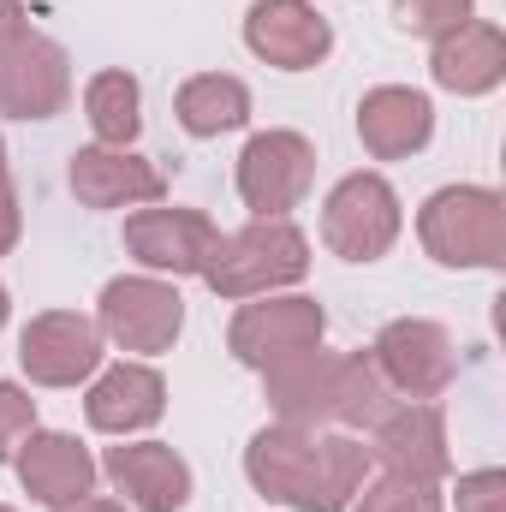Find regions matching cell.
I'll use <instances>...</instances> for the list:
<instances>
[{"instance_id": "1", "label": "cell", "mask_w": 506, "mask_h": 512, "mask_svg": "<svg viewBox=\"0 0 506 512\" xmlns=\"http://www.w3.org/2000/svg\"><path fill=\"white\" fill-rule=\"evenodd\" d=\"M370 447L346 429L268 423L245 447V477L262 501L286 512H346L370 483Z\"/></svg>"}, {"instance_id": "2", "label": "cell", "mask_w": 506, "mask_h": 512, "mask_svg": "<svg viewBox=\"0 0 506 512\" xmlns=\"http://www.w3.org/2000/svg\"><path fill=\"white\" fill-rule=\"evenodd\" d=\"M262 393L274 423L292 429H376L393 405V387L381 382L370 352H298L274 370H262Z\"/></svg>"}, {"instance_id": "3", "label": "cell", "mask_w": 506, "mask_h": 512, "mask_svg": "<svg viewBox=\"0 0 506 512\" xmlns=\"http://www.w3.org/2000/svg\"><path fill=\"white\" fill-rule=\"evenodd\" d=\"M310 274V239L274 215H251L239 233H221V245L203 268V286L227 304H245V298H268L280 286H298Z\"/></svg>"}, {"instance_id": "4", "label": "cell", "mask_w": 506, "mask_h": 512, "mask_svg": "<svg viewBox=\"0 0 506 512\" xmlns=\"http://www.w3.org/2000/svg\"><path fill=\"white\" fill-rule=\"evenodd\" d=\"M417 239L441 268H501L506 262V203L495 185H441L417 209Z\"/></svg>"}, {"instance_id": "5", "label": "cell", "mask_w": 506, "mask_h": 512, "mask_svg": "<svg viewBox=\"0 0 506 512\" xmlns=\"http://www.w3.org/2000/svg\"><path fill=\"white\" fill-rule=\"evenodd\" d=\"M96 328L114 352L131 358H161L185 334V298L161 274H120L96 298Z\"/></svg>"}, {"instance_id": "6", "label": "cell", "mask_w": 506, "mask_h": 512, "mask_svg": "<svg viewBox=\"0 0 506 512\" xmlns=\"http://www.w3.org/2000/svg\"><path fill=\"white\" fill-rule=\"evenodd\" d=\"M405 233L399 191L381 173H346L322 203V245L340 262H381Z\"/></svg>"}, {"instance_id": "7", "label": "cell", "mask_w": 506, "mask_h": 512, "mask_svg": "<svg viewBox=\"0 0 506 512\" xmlns=\"http://www.w3.org/2000/svg\"><path fill=\"white\" fill-rule=\"evenodd\" d=\"M328 334V310L304 292H268V298H245L239 316L227 322V352L245 364V370H274L298 352H316Z\"/></svg>"}, {"instance_id": "8", "label": "cell", "mask_w": 506, "mask_h": 512, "mask_svg": "<svg viewBox=\"0 0 506 512\" xmlns=\"http://www.w3.org/2000/svg\"><path fill=\"white\" fill-rule=\"evenodd\" d=\"M239 203L251 209V215H274V221H286L304 197H310V185H316V143L304 137V131H256L251 143L239 149Z\"/></svg>"}, {"instance_id": "9", "label": "cell", "mask_w": 506, "mask_h": 512, "mask_svg": "<svg viewBox=\"0 0 506 512\" xmlns=\"http://www.w3.org/2000/svg\"><path fill=\"white\" fill-rule=\"evenodd\" d=\"M370 364L393 387V399H441L459 376L453 334L429 316H393L370 340Z\"/></svg>"}, {"instance_id": "10", "label": "cell", "mask_w": 506, "mask_h": 512, "mask_svg": "<svg viewBox=\"0 0 506 512\" xmlns=\"http://www.w3.org/2000/svg\"><path fill=\"white\" fill-rule=\"evenodd\" d=\"M221 245V227L203 209H173V203H149L126 215V256L143 262L149 274H173V280H203L209 256Z\"/></svg>"}, {"instance_id": "11", "label": "cell", "mask_w": 506, "mask_h": 512, "mask_svg": "<svg viewBox=\"0 0 506 512\" xmlns=\"http://www.w3.org/2000/svg\"><path fill=\"white\" fill-rule=\"evenodd\" d=\"M72 102V54L42 36L24 30L18 42L0 48V120H54Z\"/></svg>"}, {"instance_id": "12", "label": "cell", "mask_w": 506, "mask_h": 512, "mask_svg": "<svg viewBox=\"0 0 506 512\" xmlns=\"http://www.w3.org/2000/svg\"><path fill=\"white\" fill-rule=\"evenodd\" d=\"M102 328L78 310H42L18 334V370L36 387H78L102 370Z\"/></svg>"}, {"instance_id": "13", "label": "cell", "mask_w": 506, "mask_h": 512, "mask_svg": "<svg viewBox=\"0 0 506 512\" xmlns=\"http://www.w3.org/2000/svg\"><path fill=\"white\" fill-rule=\"evenodd\" d=\"M370 459H381V471L441 483L453 471V447H447L441 405L435 399H393L387 417L370 429Z\"/></svg>"}, {"instance_id": "14", "label": "cell", "mask_w": 506, "mask_h": 512, "mask_svg": "<svg viewBox=\"0 0 506 512\" xmlns=\"http://www.w3.org/2000/svg\"><path fill=\"white\" fill-rule=\"evenodd\" d=\"M245 48L274 72H316L334 54V24L310 0H256L245 12Z\"/></svg>"}, {"instance_id": "15", "label": "cell", "mask_w": 506, "mask_h": 512, "mask_svg": "<svg viewBox=\"0 0 506 512\" xmlns=\"http://www.w3.org/2000/svg\"><path fill=\"white\" fill-rule=\"evenodd\" d=\"M12 465H18L24 495L48 512L96 495V459H90V447H84L78 435H66V429H30V435L18 441Z\"/></svg>"}, {"instance_id": "16", "label": "cell", "mask_w": 506, "mask_h": 512, "mask_svg": "<svg viewBox=\"0 0 506 512\" xmlns=\"http://www.w3.org/2000/svg\"><path fill=\"white\" fill-rule=\"evenodd\" d=\"M96 471L137 512H185L191 507V489H197L191 483V465L167 441H120V447H108V459Z\"/></svg>"}, {"instance_id": "17", "label": "cell", "mask_w": 506, "mask_h": 512, "mask_svg": "<svg viewBox=\"0 0 506 512\" xmlns=\"http://www.w3.org/2000/svg\"><path fill=\"white\" fill-rule=\"evenodd\" d=\"M84 417H90V429L131 441V435H143V429H155L167 417V376L155 364H143V358H120L114 370L90 376Z\"/></svg>"}, {"instance_id": "18", "label": "cell", "mask_w": 506, "mask_h": 512, "mask_svg": "<svg viewBox=\"0 0 506 512\" xmlns=\"http://www.w3.org/2000/svg\"><path fill=\"white\" fill-rule=\"evenodd\" d=\"M66 185L84 209H143V203L167 197V179L155 161H143L137 149H108V143L72 149Z\"/></svg>"}, {"instance_id": "19", "label": "cell", "mask_w": 506, "mask_h": 512, "mask_svg": "<svg viewBox=\"0 0 506 512\" xmlns=\"http://www.w3.org/2000/svg\"><path fill=\"white\" fill-rule=\"evenodd\" d=\"M435 137V102L411 84H376L358 102V143L370 161H411Z\"/></svg>"}, {"instance_id": "20", "label": "cell", "mask_w": 506, "mask_h": 512, "mask_svg": "<svg viewBox=\"0 0 506 512\" xmlns=\"http://www.w3.org/2000/svg\"><path fill=\"white\" fill-rule=\"evenodd\" d=\"M429 78H435V90L465 96V102L501 90L506 84V36H501V24L471 18V24H459L453 36H441L435 54H429Z\"/></svg>"}, {"instance_id": "21", "label": "cell", "mask_w": 506, "mask_h": 512, "mask_svg": "<svg viewBox=\"0 0 506 512\" xmlns=\"http://www.w3.org/2000/svg\"><path fill=\"white\" fill-rule=\"evenodd\" d=\"M173 120H179L185 137H227V131L251 126V90L233 72H197V78L179 84Z\"/></svg>"}, {"instance_id": "22", "label": "cell", "mask_w": 506, "mask_h": 512, "mask_svg": "<svg viewBox=\"0 0 506 512\" xmlns=\"http://www.w3.org/2000/svg\"><path fill=\"white\" fill-rule=\"evenodd\" d=\"M84 120H90V131H96V143L131 149L137 131H143V90H137V78L120 72V66L96 72V78L84 84Z\"/></svg>"}, {"instance_id": "23", "label": "cell", "mask_w": 506, "mask_h": 512, "mask_svg": "<svg viewBox=\"0 0 506 512\" xmlns=\"http://www.w3.org/2000/svg\"><path fill=\"white\" fill-rule=\"evenodd\" d=\"M346 512H447V501H441V483L381 471V477H370V483L358 489V501Z\"/></svg>"}, {"instance_id": "24", "label": "cell", "mask_w": 506, "mask_h": 512, "mask_svg": "<svg viewBox=\"0 0 506 512\" xmlns=\"http://www.w3.org/2000/svg\"><path fill=\"white\" fill-rule=\"evenodd\" d=\"M477 18V0H393V24L417 42H441Z\"/></svg>"}, {"instance_id": "25", "label": "cell", "mask_w": 506, "mask_h": 512, "mask_svg": "<svg viewBox=\"0 0 506 512\" xmlns=\"http://www.w3.org/2000/svg\"><path fill=\"white\" fill-rule=\"evenodd\" d=\"M30 429H36V399L18 382H0V465H12V453Z\"/></svg>"}, {"instance_id": "26", "label": "cell", "mask_w": 506, "mask_h": 512, "mask_svg": "<svg viewBox=\"0 0 506 512\" xmlns=\"http://www.w3.org/2000/svg\"><path fill=\"white\" fill-rule=\"evenodd\" d=\"M459 512H506V471H471L459 477Z\"/></svg>"}, {"instance_id": "27", "label": "cell", "mask_w": 506, "mask_h": 512, "mask_svg": "<svg viewBox=\"0 0 506 512\" xmlns=\"http://www.w3.org/2000/svg\"><path fill=\"white\" fill-rule=\"evenodd\" d=\"M24 239V209H18V191H12V167H6V143H0V256L18 251Z\"/></svg>"}, {"instance_id": "28", "label": "cell", "mask_w": 506, "mask_h": 512, "mask_svg": "<svg viewBox=\"0 0 506 512\" xmlns=\"http://www.w3.org/2000/svg\"><path fill=\"white\" fill-rule=\"evenodd\" d=\"M24 30H30V6H24V0H0V48L18 42Z\"/></svg>"}, {"instance_id": "29", "label": "cell", "mask_w": 506, "mask_h": 512, "mask_svg": "<svg viewBox=\"0 0 506 512\" xmlns=\"http://www.w3.org/2000/svg\"><path fill=\"white\" fill-rule=\"evenodd\" d=\"M60 512H131L126 501H108V495H84V501H72V507H60Z\"/></svg>"}, {"instance_id": "30", "label": "cell", "mask_w": 506, "mask_h": 512, "mask_svg": "<svg viewBox=\"0 0 506 512\" xmlns=\"http://www.w3.org/2000/svg\"><path fill=\"white\" fill-rule=\"evenodd\" d=\"M6 316H12V292L0 286V328H6Z\"/></svg>"}, {"instance_id": "31", "label": "cell", "mask_w": 506, "mask_h": 512, "mask_svg": "<svg viewBox=\"0 0 506 512\" xmlns=\"http://www.w3.org/2000/svg\"><path fill=\"white\" fill-rule=\"evenodd\" d=\"M0 512H12V507H0Z\"/></svg>"}]
</instances>
